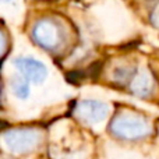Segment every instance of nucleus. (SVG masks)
<instances>
[{
    "label": "nucleus",
    "mask_w": 159,
    "mask_h": 159,
    "mask_svg": "<svg viewBox=\"0 0 159 159\" xmlns=\"http://www.w3.org/2000/svg\"><path fill=\"white\" fill-rule=\"evenodd\" d=\"M41 141L42 133L30 127L10 129L0 134V147L10 154H30L38 148Z\"/></svg>",
    "instance_id": "f257e3e1"
},
{
    "label": "nucleus",
    "mask_w": 159,
    "mask_h": 159,
    "mask_svg": "<svg viewBox=\"0 0 159 159\" xmlns=\"http://www.w3.org/2000/svg\"><path fill=\"white\" fill-rule=\"evenodd\" d=\"M113 135L121 140H140L149 134L151 127L143 117L131 113L119 115L110 123Z\"/></svg>",
    "instance_id": "f03ea898"
},
{
    "label": "nucleus",
    "mask_w": 159,
    "mask_h": 159,
    "mask_svg": "<svg viewBox=\"0 0 159 159\" xmlns=\"http://www.w3.org/2000/svg\"><path fill=\"white\" fill-rule=\"evenodd\" d=\"M32 36L34 41L41 48L46 50H55L60 45L63 34H61V28L53 20L45 18L35 24L32 30Z\"/></svg>",
    "instance_id": "7ed1b4c3"
},
{
    "label": "nucleus",
    "mask_w": 159,
    "mask_h": 159,
    "mask_svg": "<svg viewBox=\"0 0 159 159\" xmlns=\"http://www.w3.org/2000/svg\"><path fill=\"white\" fill-rule=\"evenodd\" d=\"M75 113L80 119L87 123L96 124L105 120V117L109 115V106L103 102L87 99V101H81L75 106Z\"/></svg>",
    "instance_id": "20e7f679"
},
{
    "label": "nucleus",
    "mask_w": 159,
    "mask_h": 159,
    "mask_svg": "<svg viewBox=\"0 0 159 159\" xmlns=\"http://www.w3.org/2000/svg\"><path fill=\"white\" fill-rule=\"evenodd\" d=\"M14 66L16 69L21 73L27 80L32 82H39L45 81L48 75V70L43 63L35 60L32 57H18L14 60Z\"/></svg>",
    "instance_id": "39448f33"
},
{
    "label": "nucleus",
    "mask_w": 159,
    "mask_h": 159,
    "mask_svg": "<svg viewBox=\"0 0 159 159\" xmlns=\"http://www.w3.org/2000/svg\"><path fill=\"white\" fill-rule=\"evenodd\" d=\"M131 92L134 93L135 96H140V98H145V96L149 95V92L152 91V81L151 77L147 74L145 71L138 73L134 77V80L131 81Z\"/></svg>",
    "instance_id": "423d86ee"
},
{
    "label": "nucleus",
    "mask_w": 159,
    "mask_h": 159,
    "mask_svg": "<svg viewBox=\"0 0 159 159\" xmlns=\"http://www.w3.org/2000/svg\"><path fill=\"white\" fill-rule=\"evenodd\" d=\"M13 91L14 95L18 99H27L30 95V85L27 84L24 78L21 77H16L13 80Z\"/></svg>",
    "instance_id": "0eeeda50"
},
{
    "label": "nucleus",
    "mask_w": 159,
    "mask_h": 159,
    "mask_svg": "<svg viewBox=\"0 0 159 159\" xmlns=\"http://www.w3.org/2000/svg\"><path fill=\"white\" fill-rule=\"evenodd\" d=\"M133 70L130 67H119L113 71V80L116 82H126L133 77Z\"/></svg>",
    "instance_id": "6e6552de"
},
{
    "label": "nucleus",
    "mask_w": 159,
    "mask_h": 159,
    "mask_svg": "<svg viewBox=\"0 0 159 159\" xmlns=\"http://www.w3.org/2000/svg\"><path fill=\"white\" fill-rule=\"evenodd\" d=\"M7 52V38H6L4 32L0 31V59L6 55Z\"/></svg>",
    "instance_id": "1a4fd4ad"
},
{
    "label": "nucleus",
    "mask_w": 159,
    "mask_h": 159,
    "mask_svg": "<svg viewBox=\"0 0 159 159\" xmlns=\"http://www.w3.org/2000/svg\"><path fill=\"white\" fill-rule=\"evenodd\" d=\"M151 22L155 25V27L159 28V4L154 8V11H152V14H151Z\"/></svg>",
    "instance_id": "9d476101"
},
{
    "label": "nucleus",
    "mask_w": 159,
    "mask_h": 159,
    "mask_svg": "<svg viewBox=\"0 0 159 159\" xmlns=\"http://www.w3.org/2000/svg\"><path fill=\"white\" fill-rule=\"evenodd\" d=\"M2 2H4V3H10L11 0H2Z\"/></svg>",
    "instance_id": "9b49d317"
}]
</instances>
